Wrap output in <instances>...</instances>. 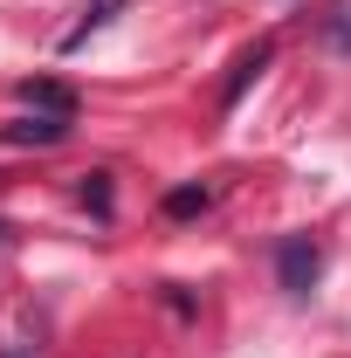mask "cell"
<instances>
[{"label": "cell", "instance_id": "obj_7", "mask_svg": "<svg viewBox=\"0 0 351 358\" xmlns=\"http://www.w3.org/2000/svg\"><path fill=\"white\" fill-rule=\"evenodd\" d=\"M200 207H207V186H173V193H166V214H173V221L200 214Z\"/></svg>", "mask_w": 351, "mask_h": 358}, {"label": "cell", "instance_id": "obj_2", "mask_svg": "<svg viewBox=\"0 0 351 358\" xmlns=\"http://www.w3.org/2000/svg\"><path fill=\"white\" fill-rule=\"evenodd\" d=\"M69 124H76V117H55V110H21V117H14V124H7V145H62V138H69Z\"/></svg>", "mask_w": 351, "mask_h": 358}, {"label": "cell", "instance_id": "obj_5", "mask_svg": "<svg viewBox=\"0 0 351 358\" xmlns=\"http://www.w3.org/2000/svg\"><path fill=\"white\" fill-rule=\"evenodd\" d=\"M21 103H28V110H55V117H76V96L55 83V76H35V83H21Z\"/></svg>", "mask_w": 351, "mask_h": 358}, {"label": "cell", "instance_id": "obj_8", "mask_svg": "<svg viewBox=\"0 0 351 358\" xmlns=\"http://www.w3.org/2000/svg\"><path fill=\"white\" fill-rule=\"evenodd\" d=\"M331 42H338V48H351V7L338 14V21H331Z\"/></svg>", "mask_w": 351, "mask_h": 358}, {"label": "cell", "instance_id": "obj_9", "mask_svg": "<svg viewBox=\"0 0 351 358\" xmlns=\"http://www.w3.org/2000/svg\"><path fill=\"white\" fill-rule=\"evenodd\" d=\"M0 358H35V345H7V352H0Z\"/></svg>", "mask_w": 351, "mask_h": 358}, {"label": "cell", "instance_id": "obj_1", "mask_svg": "<svg viewBox=\"0 0 351 358\" xmlns=\"http://www.w3.org/2000/svg\"><path fill=\"white\" fill-rule=\"evenodd\" d=\"M317 275H324V248H317L310 234H289V241L275 248V282H282L289 296H310Z\"/></svg>", "mask_w": 351, "mask_h": 358}, {"label": "cell", "instance_id": "obj_10", "mask_svg": "<svg viewBox=\"0 0 351 358\" xmlns=\"http://www.w3.org/2000/svg\"><path fill=\"white\" fill-rule=\"evenodd\" d=\"M0 234H7V227H0Z\"/></svg>", "mask_w": 351, "mask_h": 358}, {"label": "cell", "instance_id": "obj_3", "mask_svg": "<svg viewBox=\"0 0 351 358\" xmlns=\"http://www.w3.org/2000/svg\"><path fill=\"white\" fill-rule=\"evenodd\" d=\"M268 62H275V42H255V48H241V62H234V76L220 83V110H234V103H241V90L255 83V76H262Z\"/></svg>", "mask_w": 351, "mask_h": 358}, {"label": "cell", "instance_id": "obj_6", "mask_svg": "<svg viewBox=\"0 0 351 358\" xmlns=\"http://www.w3.org/2000/svg\"><path fill=\"white\" fill-rule=\"evenodd\" d=\"M76 200H83L96 221H110V214H117V186H110V173H83V179H76Z\"/></svg>", "mask_w": 351, "mask_h": 358}, {"label": "cell", "instance_id": "obj_4", "mask_svg": "<svg viewBox=\"0 0 351 358\" xmlns=\"http://www.w3.org/2000/svg\"><path fill=\"white\" fill-rule=\"evenodd\" d=\"M124 7H131V0H89V7H83V21H76V28L62 35V55H76V48H83L96 28H110V21H117Z\"/></svg>", "mask_w": 351, "mask_h": 358}]
</instances>
